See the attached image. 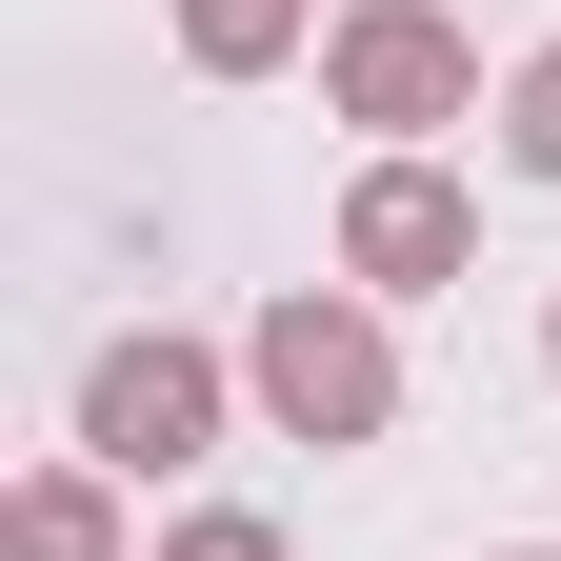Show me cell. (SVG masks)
<instances>
[{
	"mask_svg": "<svg viewBox=\"0 0 561 561\" xmlns=\"http://www.w3.org/2000/svg\"><path fill=\"white\" fill-rule=\"evenodd\" d=\"M140 561H280V522H241V502H221V522H181V541H140Z\"/></svg>",
	"mask_w": 561,
	"mask_h": 561,
	"instance_id": "8",
	"label": "cell"
},
{
	"mask_svg": "<svg viewBox=\"0 0 561 561\" xmlns=\"http://www.w3.org/2000/svg\"><path fill=\"white\" fill-rule=\"evenodd\" d=\"M301 21L321 0H181V60L201 81H261V60H301Z\"/></svg>",
	"mask_w": 561,
	"mask_h": 561,
	"instance_id": "6",
	"label": "cell"
},
{
	"mask_svg": "<svg viewBox=\"0 0 561 561\" xmlns=\"http://www.w3.org/2000/svg\"><path fill=\"white\" fill-rule=\"evenodd\" d=\"M541 362H561V301H541Z\"/></svg>",
	"mask_w": 561,
	"mask_h": 561,
	"instance_id": "9",
	"label": "cell"
},
{
	"mask_svg": "<svg viewBox=\"0 0 561 561\" xmlns=\"http://www.w3.org/2000/svg\"><path fill=\"white\" fill-rule=\"evenodd\" d=\"M0 561H121V461H41L0 502Z\"/></svg>",
	"mask_w": 561,
	"mask_h": 561,
	"instance_id": "5",
	"label": "cell"
},
{
	"mask_svg": "<svg viewBox=\"0 0 561 561\" xmlns=\"http://www.w3.org/2000/svg\"><path fill=\"white\" fill-rule=\"evenodd\" d=\"M201 442H221V341L140 321V341H101V362H81V461H121V481H181Z\"/></svg>",
	"mask_w": 561,
	"mask_h": 561,
	"instance_id": "3",
	"label": "cell"
},
{
	"mask_svg": "<svg viewBox=\"0 0 561 561\" xmlns=\"http://www.w3.org/2000/svg\"><path fill=\"white\" fill-rule=\"evenodd\" d=\"M461 261H481L461 181L421 161V140H401V161H362V201H341V280H362V301H421V280H461Z\"/></svg>",
	"mask_w": 561,
	"mask_h": 561,
	"instance_id": "4",
	"label": "cell"
},
{
	"mask_svg": "<svg viewBox=\"0 0 561 561\" xmlns=\"http://www.w3.org/2000/svg\"><path fill=\"white\" fill-rule=\"evenodd\" d=\"M321 101L381 121V161H401V140L481 121V41L442 21V0H362V21H321Z\"/></svg>",
	"mask_w": 561,
	"mask_h": 561,
	"instance_id": "2",
	"label": "cell"
},
{
	"mask_svg": "<svg viewBox=\"0 0 561 561\" xmlns=\"http://www.w3.org/2000/svg\"><path fill=\"white\" fill-rule=\"evenodd\" d=\"M241 381H261V421H280V442H381V421H401V341H381V301H362V280H280V301H261V341H241Z\"/></svg>",
	"mask_w": 561,
	"mask_h": 561,
	"instance_id": "1",
	"label": "cell"
},
{
	"mask_svg": "<svg viewBox=\"0 0 561 561\" xmlns=\"http://www.w3.org/2000/svg\"><path fill=\"white\" fill-rule=\"evenodd\" d=\"M502 161H522V181H561V60H522V81H502Z\"/></svg>",
	"mask_w": 561,
	"mask_h": 561,
	"instance_id": "7",
	"label": "cell"
}]
</instances>
